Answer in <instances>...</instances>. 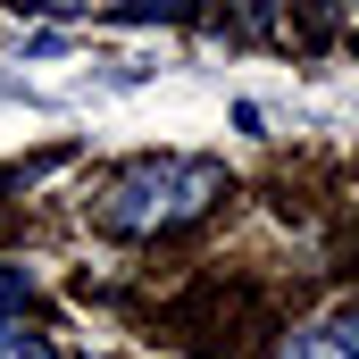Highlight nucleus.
<instances>
[{
	"mask_svg": "<svg viewBox=\"0 0 359 359\" xmlns=\"http://www.w3.org/2000/svg\"><path fill=\"white\" fill-rule=\"evenodd\" d=\"M217 201H226V168L217 159H134L126 176L100 184L92 217L109 234H176V226H192Z\"/></svg>",
	"mask_w": 359,
	"mask_h": 359,
	"instance_id": "f257e3e1",
	"label": "nucleus"
},
{
	"mask_svg": "<svg viewBox=\"0 0 359 359\" xmlns=\"http://www.w3.org/2000/svg\"><path fill=\"white\" fill-rule=\"evenodd\" d=\"M25 301H34L25 268H8V259H0V334H17V326H25Z\"/></svg>",
	"mask_w": 359,
	"mask_h": 359,
	"instance_id": "f03ea898",
	"label": "nucleus"
},
{
	"mask_svg": "<svg viewBox=\"0 0 359 359\" xmlns=\"http://www.w3.org/2000/svg\"><path fill=\"white\" fill-rule=\"evenodd\" d=\"M284 359H343V351H334V334H326V326H309V334H292V343H284Z\"/></svg>",
	"mask_w": 359,
	"mask_h": 359,
	"instance_id": "7ed1b4c3",
	"label": "nucleus"
},
{
	"mask_svg": "<svg viewBox=\"0 0 359 359\" xmlns=\"http://www.w3.org/2000/svg\"><path fill=\"white\" fill-rule=\"evenodd\" d=\"M0 359H59V351H50L42 334H25V326H17V334H0Z\"/></svg>",
	"mask_w": 359,
	"mask_h": 359,
	"instance_id": "20e7f679",
	"label": "nucleus"
},
{
	"mask_svg": "<svg viewBox=\"0 0 359 359\" xmlns=\"http://www.w3.org/2000/svg\"><path fill=\"white\" fill-rule=\"evenodd\" d=\"M326 334H334V351H343V359H359V301L334 318V326H326Z\"/></svg>",
	"mask_w": 359,
	"mask_h": 359,
	"instance_id": "39448f33",
	"label": "nucleus"
}]
</instances>
